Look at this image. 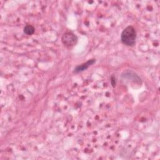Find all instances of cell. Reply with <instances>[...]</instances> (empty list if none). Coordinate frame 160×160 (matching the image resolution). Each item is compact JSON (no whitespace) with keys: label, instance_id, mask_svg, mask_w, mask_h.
Wrapping results in <instances>:
<instances>
[{"label":"cell","instance_id":"obj_1","mask_svg":"<svg viewBox=\"0 0 160 160\" xmlns=\"http://www.w3.org/2000/svg\"><path fill=\"white\" fill-rule=\"evenodd\" d=\"M136 38V31L135 29L129 26L126 28L121 33V39L122 42L127 46H132L135 44Z\"/></svg>","mask_w":160,"mask_h":160},{"label":"cell","instance_id":"obj_3","mask_svg":"<svg viewBox=\"0 0 160 160\" xmlns=\"http://www.w3.org/2000/svg\"><path fill=\"white\" fill-rule=\"evenodd\" d=\"M96 62V60L95 59H89L88 60L87 62H84V63H82V64H80V65H78L75 68H74V72H76V73H78V72H81V71H83L86 69H87L90 66L92 65L94 63Z\"/></svg>","mask_w":160,"mask_h":160},{"label":"cell","instance_id":"obj_5","mask_svg":"<svg viewBox=\"0 0 160 160\" xmlns=\"http://www.w3.org/2000/svg\"><path fill=\"white\" fill-rule=\"evenodd\" d=\"M111 84H112V86L114 87V86H116V79H115V78H114V76H112V77H111Z\"/></svg>","mask_w":160,"mask_h":160},{"label":"cell","instance_id":"obj_2","mask_svg":"<svg viewBox=\"0 0 160 160\" xmlns=\"http://www.w3.org/2000/svg\"><path fill=\"white\" fill-rule=\"evenodd\" d=\"M61 40L64 45L70 46L76 44L78 41V38L74 33L71 32H66L63 34Z\"/></svg>","mask_w":160,"mask_h":160},{"label":"cell","instance_id":"obj_4","mask_svg":"<svg viewBox=\"0 0 160 160\" xmlns=\"http://www.w3.org/2000/svg\"><path fill=\"white\" fill-rule=\"evenodd\" d=\"M34 32V28L31 25H26L24 28V32L27 35H31Z\"/></svg>","mask_w":160,"mask_h":160}]
</instances>
